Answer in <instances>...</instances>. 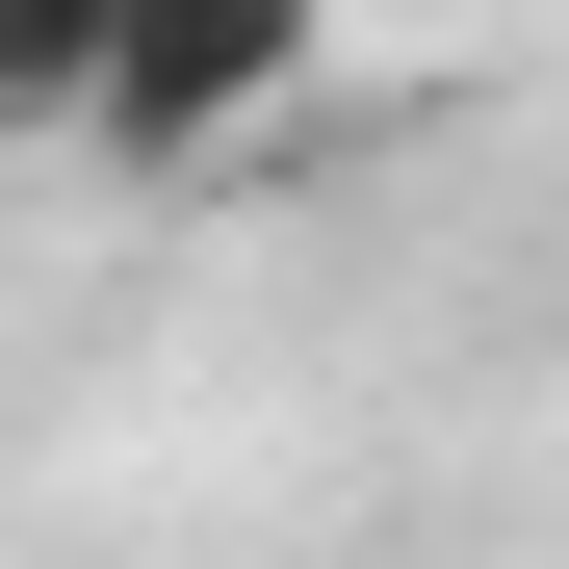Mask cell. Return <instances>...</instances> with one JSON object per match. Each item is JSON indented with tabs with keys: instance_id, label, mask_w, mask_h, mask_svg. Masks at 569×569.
Returning <instances> with one entry per match:
<instances>
[{
	"instance_id": "cell-2",
	"label": "cell",
	"mask_w": 569,
	"mask_h": 569,
	"mask_svg": "<svg viewBox=\"0 0 569 569\" xmlns=\"http://www.w3.org/2000/svg\"><path fill=\"white\" fill-rule=\"evenodd\" d=\"M130 78V0H0V130H104Z\"/></svg>"
},
{
	"instance_id": "cell-3",
	"label": "cell",
	"mask_w": 569,
	"mask_h": 569,
	"mask_svg": "<svg viewBox=\"0 0 569 569\" xmlns=\"http://www.w3.org/2000/svg\"><path fill=\"white\" fill-rule=\"evenodd\" d=\"M337 27H492V0H337Z\"/></svg>"
},
{
	"instance_id": "cell-1",
	"label": "cell",
	"mask_w": 569,
	"mask_h": 569,
	"mask_svg": "<svg viewBox=\"0 0 569 569\" xmlns=\"http://www.w3.org/2000/svg\"><path fill=\"white\" fill-rule=\"evenodd\" d=\"M337 78V0H130V78H104V156H259L284 104Z\"/></svg>"
}]
</instances>
